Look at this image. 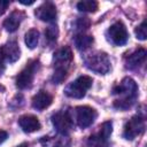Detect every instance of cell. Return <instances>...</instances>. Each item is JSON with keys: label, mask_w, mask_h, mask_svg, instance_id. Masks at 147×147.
<instances>
[{"label": "cell", "mask_w": 147, "mask_h": 147, "mask_svg": "<svg viewBox=\"0 0 147 147\" xmlns=\"http://www.w3.org/2000/svg\"><path fill=\"white\" fill-rule=\"evenodd\" d=\"M76 26L78 30L83 31V30H86L88 26H90V20L87 17H79L76 22Z\"/></svg>", "instance_id": "24"}, {"label": "cell", "mask_w": 147, "mask_h": 147, "mask_svg": "<svg viewBox=\"0 0 147 147\" xmlns=\"http://www.w3.org/2000/svg\"><path fill=\"white\" fill-rule=\"evenodd\" d=\"M53 102V96L47 91H39L32 98V107L37 110H44L48 108Z\"/></svg>", "instance_id": "14"}, {"label": "cell", "mask_w": 147, "mask_h": 147, "mask_svg": "<svg viewBox=\"0 0 147 147\" xmlns=\"http://www.w3.org/2000/svg\"><path fill=\"white\" fill-rule=\"evenodd\" d=\"M72 57H74V55H72L70 47L64 46V47L57 49L53 56L54 67H55L54 71H61V72L68 74V69L72 62Z\"/></svg>", "instance_id": "5"}, {"label": "cell", "mask_w": 147, "mask_h": 147, "mask_svg": "<svg viewBox=\"0 0 147 147\" xmlns=\"http://www.w3.org/2000/svg\"><path fill=\"white\" fill-rule=\"evenodd\" d=\"M108 37L114 45L122 46V45L126 44L129 33L126 31L125 25L118 21V22H115L114 24H111L110 28L108 29Z\"/></svg>", "instance_id": "9"}, {"label": "cell", "mask_w": 147, "mask_h": 147, "mask_svg": "<svg viewBox=\"0 0 147 147\" xmlns=\"http://www.w3.org/2000/svg\"><path fill=\"white\" fill-rule=\"evenodd\" d=\"M146 60V49L145 48H138L134 51L131 55L126 57V67L130 69L137 68L138 65L142 64Z\"/></svg>", "instance_id": "15"}, {"label": "cell", "mask_w": 147, "mask_h": 147, "mask_svg": "<svg viewBox=\"0 0 147 147\" xmlns=\"http://www.w3.org/2000/svg\"><path fill=\"white\" fill-rule=\"evenodd\" d=\"M144 131H145V119L144 117L137 115L126 122L123 131V137L126 140H133L136 137L140 136Z\"/></svg>", "instance_id": "7"}, {"label": "cell", "mask_w": 147, "mask_h": 147, "mask_svg": "<svg viewBox=\"0 0 147 147\" xmlns=\"http://www.w3.org/2000/svg\"><path fill=\"white\" fill-rule=\"evenodd\" d=\"M3 61H5V59H3V56H2V54H1V52H0V72L3 70Z\"/></svg>", "instance_id": "27"}, {"label": "cell", "mask_w": 147, "mask_h": 147, "mask_svg": "<svg viewBox=\"0 0 147 147\" xmlns=\"http://www.w3.org/2000/svg\"><path fill=\"white\" fill-rule=\"evenodd\" d=\"M24 17H25V14H24L22 10L16 9V10H14V11L5 20V22H3V28H5L8 32H15V31L18 29V26H20V24H21V22L23 21Z\"/></svg>", "instance_id": "13"}, {"label": "cell", "mask_w": 147, "mask_h": 147, "mask_svg": "<svg viewBox=\"0 0 147 147\" xmlns=\"http://www.w3.org/2000/svg\"><path fill=\"white\" fill-rule=\"evenodd\" d=\"M38 67H39V62L38 61H32L29 64H26L25 68L16 77V86L18 88H21V90L30 87L32 82H33L34 74L38 70Z\"/></svg>", "instance_id": "6"}, {"label": "cell", "mask_w": 147, "mask_h": 147, "mask_svg": "<svg viewBox=\"0 0 147 147\" xmlns=\"http://www.w3.org/2000/svg\"><path fill=\"white\" fill-rule=\"evenodd\" d=\"M92 83L93 80L90 76H79L77 79H75L72 83H70L67 86L64 93L69 98L82 99L83 96H85L86 92L92 86Z\"/></svg>", "instance_id": "3"}, {"label": "cell", "mask_w": 147, "mask_h": 147, "mask_svg": "<svg viewBox=\"0 0 147 147\" xmlns=\"http://www.w3.org/2000/svg\"><path fill=\"white\" fill-rule=\"evenodd\" d=\"M18 125L26 133L38 131L41 127L39 119L33 115H23V116H21L18 118Z\"/></svg>", "instance_id": "12"}, {"label": "cell", "mask_w": 147, "mask_h": 147, "mask_svg": "<svg viewBox=\"0 0 147 147\" xmlns=\"http://www.w3.org/2000/svg\"><path fill=\"white\" fill-rule=\"evenodd\" d=\"M113 94L123 96L122 99L116 100L114 106L121 110H125L134 103V100L138 95V86L132 78L125 77L117 86L113 88Z\"/></svg>", "instance_id": "1"}, {"label": "cell", "mask_w": 147, "mask_h": 147, "mask_svg": "<svg viewBox=\"0 0 147 147\" xmlns=\"http://www.w3.org/2000/svg\"><path fill=\"white\" fill-rule=\"evenodd\" d=\"M60 134V133H59ZM67 138L63 134L56 136V137H49V136H45L40 139V142L44 147H64L67 145H69V140L65 141Z\"/></svg>", "instance_id": "16"}, {"label": "cell", "mask_w": 147, "mask_h": 147, "mask_svg": "<svg viewBox=\"0 0 147 147\" xmlns=\"http://www.w3.org/2000/svg\"><path fill=\"white\" fill-rule=\"evenodd\" d=\"M8 5H9V2H7V1H0V15L5 13V10L7 9Z\"/></svg>", "instance_id": "25"}, {"label": "cell", "mask_w": 147, "mask_h": 147, "mask_svg": "<svg viewBox=\"0 0 147 147\" xmlns=\"http://www.w3.org/2000/svg\"><path fill=\"white\" fill-rule=\"evenodd\" d=\"M98 113L94 108L88 106H80L76 108V121L80 129L88 127L96 118Z\"/></svg>", "instance_id": "8"}, {"label": "cell", "mask_w": 147, "mask_h": 147, "mask_svg": "<svg viewBox=\"0 0 147 147\" xmlns=\"http://www.w3.org/2000/svg\"><path fill=\"white\" fill-rule=\"evenodd\" d=\"M7 138H8V133H7L6 131H3V130H0V145H1Z\"/></svg>", "instance_id": "26"}, {"label": "cell", "mask_w": 147, "mask_h": 147, "mask_svg": "<svg viewBox=\"0 0 147 147\" xmlns=\"http://www.w3.org/2000/svg\"><path fill=\"white\" fill-rule=\"evenodd\" d=\"M94 39L92 36H88V34H78L76 38H75V45L77 47V49L79 51H85L87 48H90V46H92Z\"/></svg>", "instance_id": "17"}, {"label": "cell", "mask_w": 147, "mask_h": 147, "mask_svg": "<svg viewBox=\"0 0 147 147\" xmlns=\"http://www.w3.org/2000/svg\"><path fill=\"white\" fill-rule=\"evenodd\" d=\"M52 123L56 129L57 133L67 136L74 127V121L68 110L57 111L52 116Z\"/></svg>", "instance_id": "4"}, {"label": "cell", "mask_w": 147, "mask_h": 147, "mask_svg": "<svg viewBox=\"0 0 147 147\" xmlns=\"http://www.w3.org/2000/svg\"><path fill=\"white\" fill-rule=\"evenodd\" d=\"M87 146L88 147H108V140L102 138L99 133L93 134L88 138L87 140Z\"/></svg>", "instance_id": "20"}, {"label": "cell", "mask_w": 147, "mask_h": 147, "mask_svg": "<svg viewBox=\"0 0 147 147\" xmlns=\"http://www.w3.org/2000/svg\"><path fill=\"white\" fill-rule=\"evenodd\" d=\"M0 52H1L5 61L10 62V63L16 62L21 56V49L18 47V44L15 40H10V41L6 42L0 48Z\"/></svg>", "instance_id": "11"}, {"label": "cell", "mask_w": 147, "mask_h": 147, "mask_svg": "<svg viewBox=\"0 0 147 147\" xmlns=\"http://www.w3.org/2000/svg\"><path fill=\"white\" fill-rule=\"evenodd\" d=\"M111 132H113V124H111V122H105V123L100 126L99 134H100L102 138H105V139L108 140V138L110 137Z\"/></svg>", "instance_id": "21"}, {"label": "cell", "mask_w": 147, "mask_h": 147, "mask_svg": "<svg viewBox=\"0 0 147 147\" xmlns=\"http://www.w3.org/2000/svg\"><path fill=\"white\" fill-rule=\"evenodd\" d=\"M84 63L87 69L100 75H105L110 70V60L105 52L90 53L84 57Z\"/></svg>", "instance_id": "2"}, {"label": "cell", "mask_w": 147, "mask_h": 147, "mask_svg": "<svg viewBox=\"0 0 147 147\" xmlns=\"http://www.w3.org/2000/svg\"><path fill=\"white\" fill-rule=\"evenodd\" d=\"M134 33L137 36L138 39L140 40H145L147 38V28H146V21H144L139 26L136 28L134 30Z\"/></svg>", "instance_id": "22"}, {"label": "cell", "mask_w": 147, "mask_h": 147, "mask_svg": "<svg viewBox=\"0 0 147 147\" xmlns=\"http://www.w3.org/2000/svg\"><path fill=\"white\" fill-rule=\"evenodd\" d=\"M34 14L40 21L44 22H54L57 16L56 7L52 2H44L34 10Z\"/></svg>", "instance_id": "10"}, {"label": "cell", "mask_w": 147, "mask_h": 147, "mask_svg": "<svg viewBox=\"0 0 147 147\" xmlns=\"http://www.w3.org/2000/svg\"><path fill=\"white\" fill-rule=\"evenodd\" d=\"M39 41V32L36 29H30L26 33H25V44L29 48L33 49Z\"/></svg>", "instance_id": "19"}, {"label": "cell", "mask_w": 147, "mask_h": 147, "mask_svg": "<svg viewBox=\"0 0 147 147\" xmlns=\"http://www.w3.org/2000/svg\"><path fill=\"white\" fill-rule=\"evenodd\" d=\"M45 36H46V38H47L49 41H55V40L57 39V36H59V30H57V28L54 26V25L48 26V28L46 29V31H45Z\"/></svg>", "instance_id": "23"}, {"label": "cell", "mask_w": 147, "mask_h": 147, "mask_svg": "<svg viewBox=\"0 0 147 147\" xmlns=\"http://www.w3.org/2000/svg\"><path fill=\"white\" fill-rule=\"evenodd\" d=\"M99 7V3L94 0H83L77 3V9L79 11H86V13H94L96 11Z\"/></svg>", "instance_id": "18"}, {"label": "cell", "mask_w": 147, "mask_h": 147, "mask_svg": "<svg viewBox=\"0 0 147 147\" xmlns=\"http://www.w3.org/2000/svg\"><path fill=\"white\" fill-rule=\"evenodd\" d=\"M20 3H22V5H25V6H30V5H32V3H33V1H29V2H24V1H20Z\"/></svg>", "instance_id": "28"}]
</instances>
